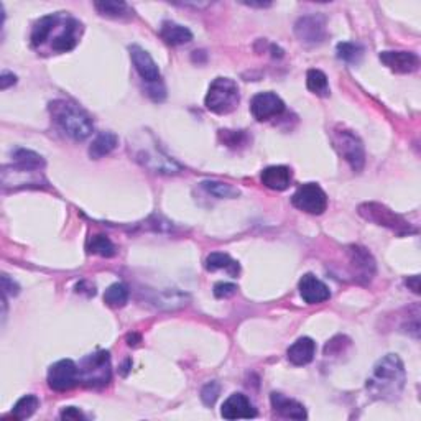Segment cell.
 I'll return each mask as SVG.
<instances>
[{"instance_id":"6da1fadb","label":"cell","mask_w":421,"mask_h":421,"mask_svg":"<svg viewBox=\"0 0 421 421\" xmlns=\"http://www.w3.org/2000/svg\"><path fill=\"white\" fill-rule=\"evenodd\" d=\"M405 382L406 372L401 359L396 354H387L373 366L366 387L372 399L392 401L401 395Z\"/></svg>"},{"instance_id":"7a4b0ae2","label":"cell","mask_w":421,"mask_h":421,"mask_svg":"<svg viewBox=\"0 0 421 421\" xmlns=\"http://www.w3.org/2000/svg\"><path fill=\"white\" fill-rule=\"evenodd\" d=\"M50 112L56 125L73 140L83 142L92 134V120L76 104L68 101H55L50 104Z\"/></svg>"},{"instance_id":"3957f363","label":"cell","mask_w":421,"mask_h":421,"mask_svg":"<svg viewBox=\"0 0 421 421\" xmlns=\"http://www.w3.org/2000/svg\"><path fill=\"white\" fill-rule=\"evenodd\" d=\"M240 102L239 86L230 78H216L211 83L209 91L206 94L205 104L207 111L226 116L234 112Z\"/></svg>"},{"instance_id":"277c9868","label":"cell","mask_w":421,"mask_h":421,"mask_svg":"<svg viewBox=\"0 0 421 421\" xmlns=\"http://www.w3.org/2000/svg\"><path fill=\"white\" fill-rule=\"evenodd\" d=\"M111 356L107 351H97L83 359L79 366V382L91 389H101L111 382Z\"/></svg>"},{"instance_id":"5b68a950","label":"cell","mask_w":421,"mask_h":421,"mask_svg":"<svg viewBox=\"0 0 421 421\" xmlns=\"http://www.w3.org/2000/svg\"><path fill=\"white\" fill-rule=\"evenodd\" d=\"M333 144L354 172H361L366 165V150L361 139L347 129H336L333 132Z\"/></svg>"},{"instance_id":"8992f818","label":"cell","mask_w":421,"mask_h":421,"mask_svg":"<svg viewBox=\"0 0 421 421\" xmlns=\"http://www.w3.org/2000/svg\"><path fill=\"white\" fill-rule=\"evenodd\" d=\"M79 35H81V23L74 18L58 13L53 30L48 36V40L51 38L50 48L56 53H66V51L74 50V46L79 41Z\"/></svg>"},{"instance_id":"52a82bcc","label":"cell","mask_w":421,"mask_h":421,"mask_svg":"<svg viewBox=\"0 0 421 421\" xmlns=\"http://www.w3.org/2000/svg\"><path fill=\"white\" fill-rule=\"evenodd\" d=\"M359 214L366 217L367 221L375 222L378 226L389 227V229L395 230L396 234L403 235L410 233H416L415 229H411L408 222L403 217L395 214L394 211L384 205H378V202H366V205L359 206Z\"/></svg>"},{"instance_id":"ba28073f","label":"cell","mask_w":421,"mask_h":421,"mask_svg":"<svg viewBox=\"0 0 421 421\" xmlns=\"http://www.w3.org/2000/svg\"><path fill=\"white\" fill-rule=\"evenodd\" d=\"M291 202L296 209L315 216L323 214L328 209V196L316 183H306L298 188L291 196Z\"/></svg>"},{"instance_id":"9c48e42d","label":"cell","mask_w":421,"mask_h":421,"mask_svg":"<svg viewBox=\"0 0 421 421\" xmlns=\"http://www.w3.org/2000/svg\"><path fill=\"white\" fill-rule=\"evenodd\" d=\"M79 382V368L71 359H63L50 367L48 385L55 392H68Z\"/></svg>"},{"instance_id":"30bf717a","label":"cell","mask_w":421,"mask_h":421,"mask_svg":"<svg viewBox=\"0 0 421 421\" xmlns=\"http://www.w3.org/2000/svg\"><path fill=\"white\" fill-rule=\"evenodd\" d=\"M295 35L305 45H321L328 36L323 15H306L295 23Z\"/></svg>"},{"instance_id":"8fae6325","label":"cell","mask_w":421,"mask_h":421,"mask_svg":"<svg viewBox=\"0 0 421 421\" xmlns=\"http://www.w3.org/2000/svg\"><path fill=\"white\" fill-rule=\"evenodd\" d=\"M347 255L354 280L367 285L375 275V260L368 254V250L361 247V245H351L347 249Z\"/></svg>"},{"instance_id":"7c38bea8","label":"cell","mask_w":421,"mask_h":421,"mask_svg":"<svg viewBox=\"0 0 421 421\" xmlns=\"http://www.w3.org/2000/svg\"><path fill=\"white\" fill-rule=\"evenodd\" d=\"M285 111V102L275 92H258L250 102V112L258 122L270 120L273 117L282 116Z\"/></svg>"},{"instance_id":"4fadbf2b","label":"cell","mask_w":421,"mask_h":421,"mask_svg":"<svg viewBox=\"0 0 421 421\" xmlns=\"http://www.w3.org/2000/svg\"><path fill=\"white\" fill-rule=\"evenodd\" d=\"M129 51H130L132 63H134V68L144 81L146 83L160 81V68L158 64L155 63V60L151 58L149 51H145L139 45H132Z\"/></svg>"},{"instance_id":"5bb4252c","label":"cell","mask_w":421,"mask_h":421,"mask_svg":"<svg viewBox=\"0 0 421 421\" xmlns=\"http://www.w3.org/2000/svg\"><path fill=\"white\" fill-rule=\"evenodd\" d=\"M378 58L387 68L400 74L413 73L420 66V58L411 51H382Z\"/></svg>"},{"instance_id":"9a60e30c","label":"cell","mask_w":421,"mask_h":421,"mask_svg":"<svg viewBox=\"0 0 421 421\" xmlns=\"http://www.w3.org/2000/svg\"><path fill=\"white\" fill-rule=\"evenodd\" d=\"M298 288H300L303 301L308 303V305H318V303H324L331 298L329 288L319 278H316L313 273L303 275L300 283H298Z\"/></svg>"},{"instance_id":"2e32d148","label":"cell","mask_w":421,"mask_h":421,"mask_svg":"<svg viewBox=\"0 0 421 421\" xmlns=\"http://www.w3.org/2000/svg\"><path fill=\"white\" fill-rule=\"evenodd\" d=\"M221 415L226 420H250L257 416V410L244 394H233L222 405Z\"/></svg>"},{"instance_id":"e0dca14e","label":"cell","mask_w":421,"mask_h":421,"mask_svg":"<svg viewBox=\"0 0 421 421\" xmlns=\"http://www.w3.org/2000/svg\"><path fill=\"white\" fill-rule=\"evenodd\" d=\"M316 356V343L311 338H300L288 349L287 357L293 366H308Z\"/></svg>"},{"instance_id":"ac0fdd59","label":"cell","mask_w":421,"mask_h":421,"mask_svg":"<svg viewBox=\"0 0 421 421\" xmlns=\"http://www.w3.org/2000/svg\"><path fill=\"white\" fill-rule=\"evenodd\" d=\"M270 401H272L273 410H275L280 416H283V418H291V420L308 418V413H306L305 406H303L301 403H298L296 400H291L285 395L273 392L270 396Z\"/></svg>"},{"instance_id":"d6986e66","label":"cell","mask_w":421,"mask_h":421,"mask_svg":"<svg viewBox=\"0 0 421 421\" xmlns=\"http://www.w3.org/2000/svg\"><path fill=\"white\" fill-rule=\"evenodd\" d=\"M262 183L273 191H285L291 184V170L288 167H268L262 172Z\"/></svg>"},{"instance_id":"ffe728a7","label":"cell","mask_w":421,"mask_h":421,"mask_svg":"<svg viewBox=\"0 0 421 421\" xmlns=\"http://www.w3.org/2000/svg\"><path fill=\"white\" fill-rule=\"evenodd\" d=\"M160 36L163 38L165 43H168L172 46L189 43V41L193 40V33L189 28L179 25V23L170 22V20L162 23V27H160Z\"/></svg>"},{"instance_id":"44dd1931","label":"cell","mask_w":421,"mask_h":421,"mask_svg":"<svg viewBox=\"0 0 421 421\" xmlns=\"http://www.w3.org/2000/svg\"><path fill=\"white\" fill-rule=\"evenodd\" d=\"M117 145H119V137L113 132H101L89 146V157L94 160L106 157V155L112 153L117 149Z\"/></svg>"},{"instance_id":"7402d4cb","label":"cell","mask_w":421,"mask_h":421,"mask_svg":"<svg viewBox=\"0 0 421 421\" xmlns=\"http://www.w3.org/2000/svg\"><path fill=\"white\" fill-rule=\"evenodd\" d=\"M206 270L216 272V270H226L230 277H237L240 272L239 263L229 257L227 254L222 252H212L207 255L206 258Z\"/></svg>"},{"instance_id":"603a6c76","label":"cell","mask_w":421,"mask_h":421,"mask_svg":"<svg viewBox=\"0 0 421 421\" xmlns=\"http://www.w3.org/2000/svg\"><path fill=\"white\" fill-rule=\"evenodd\" d=\"M56 17H58V13L41 17L40 20L35 23V27H33V32H32V45L35 46V48H40V46H43L46 43V40H48L50 33L55 27Z\"/></svg>"},{"instance_id":"cb8c5ba5","label":"cell","mask_w":421,"mask_h":421,"mask_svg":"<svg viewBox=\"0 0 421 421\" xmlns=\"http://www.w3.org/2000/svg\"><path fill=\"white\" fill-rule=\"evenodd\" d=\"M94 7H96V11L101 13V15L111 18H124L130 17L132 13H134L129 7V4L117 2V0H102V2L94 4Z\"/></svg>"},{"instance_id":"d4e9b609","label":"cell","mask_w":421,"mask_h":421,"mask_svg":"<svg viewBox=\"0 0 421 421\" xmlns=\"http://www.w3.org/2000/svg\"><path fill=\"white\" fill-rule=\"evenodd\" d=\"M13 162H15L17 167L35 170V172H40L41 168H45L43 157L27 149H17L13 151Z\"/></svg>"},{"instance_id":"484cf974","label":"cell","mask_w":421,"mask_h":421,"mask_svg":"<svg viewBox=\"0 0 421 421\" xmlns=\"http://www.w3.org/2000/svg\"><path fill=\"white\" fill-rule=\"evenodd\" d=\"M88 252L101 255V257H112V255H116V247L107 235L96 234L91 235L88 240Z\"/></svg>"},{"instance_id":"4316f807","label":"cell","mask_w":421,"mask_h":421,"mask_svg":"<svg viewBox=\"0 0 421 421\" xmlns=\"http://www.w3.org/2000/svg\"><path fill=\"white\" fill-rule=\"evenodd\" d=\"M38 406H40V400H38L36 395H25L13 405L12 416L15 420H27L35 413Z\"/></svg>"},{"instance_id":"83f0119b","label":"cell","mask_w":421,"mask_h":421,"mask_svg":"<svg viewBox=\"0 0 421 421\" xmlns=\"http://www.w3.org/2000/svg\"><path fill=\"white\" fill-rule=\"evenodd\" d=\"M306 86L311 92L318 94V96H328L329 94V84L328 76L319 69H310L306 74Z\"/></svg>"},{"instance_id":"f1b7e54d","label":"cell","mask_w":421,"mask_h":421,"mask_svg":"<svg viewBox=\"0 0 421 421\" xmlns=\"http://www.w3.org/2000/svg\"><path fill=\"white\" fill-rule=\"evenodd\" d=\"M104 301L107 303L109 306H113V308H119V306H124L127 301H129V288H127L124 283H113L104 293Z\"/></svg>"},{"instance_id":"f546056e","label":"cell","mask_w":421,"mask_h":421,"mask_svg":"<svg viewBox=\"0 0 421 421\" xmlns=\"http://www.w3.org/2000/svg\"><path fill=\"white\" fill-rule=\"evenodd\" d=\"M336 53H338L339 60L346 61V63H351V64H357L364 56V48L357 43L344 41V43L338 45V48H336Z\"/></svg>"},{"instance_id":"4dcf8cb0","label":"cell","mask_w":421,"mask_h":421,"mask_svg":"<svg viewBox=\"0 0 421 421\" xmlns=\"http://www.w3.org/2000/svg\"><path fill=\"white\" fill-rule=\"evenodd\" d=\"M202 188L206 189L207 193L216 198H221V200H230V198H237L240 193L237 188H234L233 184L229 183H221V181H205L202 183Z\"/></svg>"},{"instance_id":"1f68e13d","label":"cell","mask_w":421,"mask_h":421,"mask_svg":"<svg viewBox=\"0 0 421 421\" xmlns=\"http://www.w3.org/2000/svg\"><path fill=\"white\" fill-rule=\"evenodd\" d=\"M219 139L224 142V145L237 149L240 145H245L249 137L244 130H219Z\"/></svg>"},{"instance_id":"d6a6232c","label":"cell","mask_w":421,"mask_h":421,"mask_svg":"<svg viewBox=\"0 0 421 421\" xmlns=\"http://www.w3.org/2000/svg\"><path fill=\"white\" fill-rule=\"evenodd\" d=\"M219 394H221L219 384H217V382H209V384H206L201 390L202 403L206 406H212L216 403V400L219 399Z\"/></svg>"},{"instance_id":"836d02e7","label":"cell","mask_w":421,"mask_h":421,"mask_svg":"<svg viewBox=\"0 0 421 421\" xmlns=\"http://www.w3.org/2000/svg\"><path fill=\"white\" fill-rule=\"evenodd\" d=\"M235 291H237V287L234 285V283H217V285L214 287V295L217 298H229L235 295Z\"/></svg>"},{"instance_id":"e575fe53","label":"cell","mask_w":421,"mask_h":421,"mask_svg":"<svg viewBox=\"0 0 421 421\" xmlns=\"http://www.w3.org/2000/svg\"><path fill=\"white\" fill-rule=\"evenodd\" d=\"M2 293L6 296H17L20 293V287L8 275H2Z\"/></svg>"},{"instance_id":"d590c367","label":"cell","mask_w":421,"mask_h":421,"mask_svg":"<svg viewBox=\"0 0 421 421\" xmlns=\"http://www.w3.org/2000/svg\"><path fill=\"white\" fill-rule=\"evenodd\" d=\"M15 83H17V76L11 73V71H4L2 76H0V89H2V91H6V89L13 86Z\"/></svg>"},{"instance_id":"8d00e7d4","label":"cell","mask_w":421,"mask_h":421,"mask_svg":"<svg viewBox=\"0 0 421 421\" xmlns=\"http://www.w3.org/2000/svg\"><path fill=\"white\" fill-rule=\"evenodd\" d=\"M61 418L63 420H83L84 415L76 406H68L61 411Z\"/></svg>"},{"instance_id":"74e56055","label":"cell","mask_w":421,"mask_h":421,"mask_svg":"<svg viewBox=\"0 0 421 421\" xmlns=\"http://www.w3.org/2000/svg\"><path fill=\"white\" fill-rule=\"evenodd\" d=\"M406 285H408L411 288V290H413V293H416V295H418V293H420V277L418 275L410 277L408 280H406Z\"/></svg>"},{"instance_id":"f35d334b","label":"cell","mask_w":421,"mask_h":421,"mask_svg":"<svg viewBox=\"0 0 421 421\" xmlns=\"http://www.w3.org/2000/svg\"><path fill=\"white\" fill-rule=\"evenodd\" d=\"M245 6H249V7H260V8H263V7H270L272 4H270V2H260V4H255V2H245Z\"/></svg>"}]
</instances>
